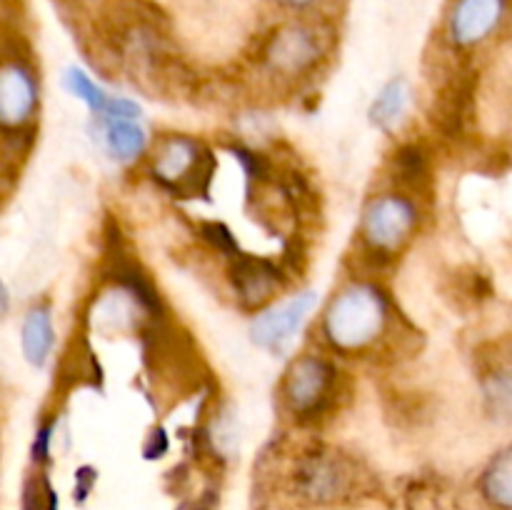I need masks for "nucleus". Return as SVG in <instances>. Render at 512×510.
Instances as JSON below:
<instances>
[{"instance_id": "obj_1", "label": "nucleus", "mask_w": 512, "mask_h": 510, "mask_svg": "<svg viewBox=\"0 0 512 510\" xmlns=\"http://www.w3.org/2000/svg\"><path fill=\"white\" fill-rule=\"evenodd\" d=\"M398 303L375 275H350L315 320L318 348L343 360L375 358L400 333Z\"/></svg>"}, {"instance_id": "obj_2", "label": "nucleus", "mask_w": 512, "mask_h": 510, "mask_svg": "<svg viewBox=\"0 0 512 510\" xmlns=\"http://www.w3.org/2000/svg\"><path fill=\"white\" fill-rule=\"evenodd\" d=\"M423 220L425 210L418 195L393 185L370 195L355 230L358 260L365 268L360 275H378V270L393 265L418 238Z\"/></svg>"}, {"instance_id": "obj_3", "label": "nucleus", "mask_w": 512, "mask_h": 510, "mask_svg": "<svg viewBox=\"0 0 512 510\" xmlns=\"http://www.w3.org/2000/svg\"><path fill=\"white\" fill-rule=\"evenodd\" d=\"M348 395V380L338 358L323 348L303 350L285 365L278 403L285 418L300 428H315L333 418Z\"/></svg>"}, {"instance_id": "obj_4", "label": "nucleus", "mask_w": 512, "mask_h": 510, "mask_svg": "<svg viewBox=\"0 0 512 510\" xmlns=\"http://www.w3.org/2000/svg\"><path fill=\"white\" fill-rule=\"evenodd\" d=\"M145 175L155 188L178 200L208 198L218 175L213 148L198 135L163 133L143 158Z\"/></svg>"}, {"instance_id": "obj_5", "label": "nucleus", "mask_w": 512, "mask_h": 510, "mask_svg": "<svg viewBox=\"0 0 512 510\" xmlns=\"http://www.w3.org/2000/svg\"><path fill=\"white\" fill-rule=\"evenodd\" d=\"M358 463L335 448L305 450L293 468V488L300 500L310 505H338L360 488Z\"/></svg>"}, {"instance_id": "obj_6", "label": "nucleus", "mask_w": 512, "mask_h": 510, "mask_svg": "<svg viewBox=\"0 0 512 510\" xmlns=\"http://www.w3.org/2000/svg\"><path fill=\"white\" fill-rule=\"evenodd\" d=\"M225 280L230 285V293L235 295V303L253 315L280 298V293L288 288L290 275L285 273V265L275 258L240 250L238 255L228 258Z\"/></svg>"}, {"instance_id": "obj_7", "label": "nucleus", "mask_w": 512, "mask_h": 510, "mask_svg": "<svg viewBox=\"0 0 512 510\" xmlns=\"http://www.w3.org/2000/svg\"><path fill=\"white\" fill-rule=\"evenodd\" d=\"M315 305H318L315 290H298L288 298H278L268 308L253 313L248 325L250 340L265 353L283 355L295 343V335L303 330Z\"/></svg>"}, {"instance_id": "obj_8", "label": "nucleus", "mask_w": 512, "mask_h": 510, "mask_svg": "<svg viewBox=\"0 0 512 510\" xmlns=\"http://www.w3.org/2000/svg\"><path fill=\"white\" fill-rule=\"evenodd\" d=\"M323 43L303 25H285L263 50V70L278 83H298L318 70L323 60Z\"/></svg>"}, {"instance_id": "obj_9", "label": "nucleus", "mask_w": 512, "mask_h": 510, "mask_svg": "<svg viewBox=\"0 0 512 510\" xmlns=\"http://www.w3.org/2000/svg\"><path fill=\"white\" fill-rule=\"evenodd\" d=\"M508 0H458L448 20V38L455 48H478L500 30Z\"/></svg>"}, {"instance_id": "obj_10", "label": "nucleus", "mask_w": 512, "mask_h": 510, "mask_svg": "<svg viewBox=\"0 0 512 510\" xmlns=\"http://www.w3.org/2000/svg\"><path fill=\"white\" fill-rule=\"evenodd\" d=\"M38 110V83L20 63L0 65V125L23 128Z\"/></svg>"}, {"instance_id": "obj_11", "label": "nucleus", "mask_w": 512, "mask_h": 510, "mask_svg": "<svg viewBox=\"0 0 512 510\" xmlns=\"http://www.w3.org/2000/svg\"><path fill=\"white\" fill-rule=\"evenodd\" d=\"M90 130L98 148L118 165H133L143 160L153 143L143 123L135 118H98L93 120Z\"/></svg>"}, {"instance_id": "obj_12", "label": "nucleus", "mask_w": 512, "mask_h": 510, "mask_svg": "<svg viewBox=\"0 0 512 510\" xmlns=\"http://www.w3.org/2000/svg\"><path fill=\"white\" fill-rule=\"evenodd\" d=\"M388 173H390V185L393 188L405 190V193H413L418 198H423L425 190L433 183V163H430V153L425 150V145L408 140V143H400L393 150L388 160Z\"/></svg>"}, {"instance_id": "obj_13", "label": "nucleus", "mask_w": 512, "mask_h": 510, "mask_svg": "<svg viewBox=\"0 0 512 510\" xmlns=\"http://www.w3.org/2000/svg\"><path fill=\"white\" fill-rule=\"evenodd\" d=\"M480 400L490 420L512 425V358L503 355L480 370Z\"/></svg>"}, {"instance_id": "obj_14", "label": "nucleus", "mask_w": 512, "mask_h": 510, "mask_svg": "<svg viewBox=\"0 0 512 510\" xmlns=\"http://www.w3.org/2000/svg\"><path fill=\"white\" fill-rule=\"evenodd\" d=\"M20 345H23V355L30 365L43 368L48 363L50 353L55 348V325L48 305H33L25 313L23 330H20Z\"/></svg>"}, {"instance_id": "obj_15", "label": "nucleus", "mask_w": 512, "mask_h": 510, "mask_svg": "<svg viewBox=\"0 0 512 510\" xmlns=\"http://www.w3.org/2000/svg\"><path fill=\"white\" fill-rule=\"evenodd\" d=\"M410 90L408 80L405 78H393L383 85V88L375 93L373 103L368 108V120L383 133H393L400 128V123L405 120L410 110Z\"/></svg>"}, {"instance_id": "obj_16", "label": "nucleus", "mask_w": 512, "mask_h": 510, "mask_svg": "<svg viewBox=\"0 0 512 510\" xmlns=\"http://www.w3.org/2000/svg\"><path fill=\"white\" fill-rule=\"evenodd\" d=\"M478 488L493 508L512 510V443L490 455L478 478Z\"/></svg>"}, {"instance_id": "obj_17", "label": "nucleus", "mask_w": 512, "mask_h": 510, "mask_svg": "<svg viewBox=\"0 0 512 510\" xmlns=\"http://www.w3.org/2000/svg\"><path fill=\"white\" fill-rule=\"evenodd\" d=\"M63 85H65V90H68V93L73 95V98H78L80 103H83L85 108L90 110V115H93V118L103 115L105 110H108L110 98H113V95H110L108 90L103 88V85L95 83V80L90 78V75L85 73V70H80V68H68V70H65Z\"/></svg>"}, {"instance_id": "obj_18", "label": "nucleus", "mask_w": 512, "mask_h": 510, "mask_svg": "<svg viewBox=\"0 0 512 510\" xmlns=\"http://www.w3.org/2000/svg\"><path fill=\"white\" fill-rule=\"evenodd\" d=\"M198 238L203 240L213 253L223 255L225 260L240 253V243L238 238H235V233L228 228V225L220 223V220H200Z\"/></svg>"}, {"instance_id": "obj_19", "label": "nucleus", "mask_w": 512, "mask_h": 510, "mask_svg": "<svg viewBox=\"0 0 512 510\" xmlns=\"http://www.w3.org/2000/svg\"><path fill=\"white\" fill-rule=\"evenodd\" d=\"M25 510H55V493L48 480H33L25 490Z\"/></svg>"}, {"instance_id": "obj_20", "label": "nucleus", "mask_w": 512, "mask_h": 510, "mask_svg": "<svg viewBox=\"0 0 512 510\" xmlns=\"http://www.w3.org/2000/svg\"><path fill=\"white\" fill-rule=\"evenodd\" d=\"M170 450V440L168 435H165L163 428H153L148 433V438H145V445H143V453L145 458L155 460V458H163L165 453Z\"/></svg>"}, {"instance_id": "obj_21", "label": "nucleus", "mask_w": 512, "mask_h": 510, "mask_svg": "<svg viewBox=\"0 0 512 510\" xmlns=\"http://www.w3.org/2000/svg\"><path fill=\"white\" fill-rule=\"evenodd\" d=\"M5 310H8V293H5L3 283H0V318L5 315Z\"/></svg>"}, {"instance_id": "obj_22", "label": "nucleus", "mask_w": 512, "mask_h": 510, "mask_svg": "<svg viewBox=\"0 0 512 510\" xmlns=\"http://www.w3.org/2000/svg\"><path fill=\"white\" fill-rule=\"evenodd\" d=\"M285 5H290V8H308V5H313L315 0H283Z\"/></svg>"}, {"instance_id": "obj_23", "label": "nucleus", "mask_w": 512, "mask_h": 510, "mask_svg": "<svg viewBox=\"0 0 512 510\" xmlns=\"http://www.w3.org/2000/svg\"><path fill=\"white\" fill-rule=\"evenodd\" d=\"M193 510H205V508H193Z\"/></svg>"}]
</instances>
